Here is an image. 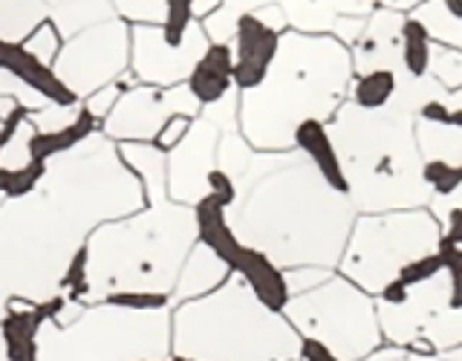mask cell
<instances>
[{
    "label": "cell",
    "instance_id": "obj_31",
    "mask_svg": "<svg viewBox=\"0 0 462 361\" xmlns=\"http://www.w3.org/2000/svg\"><path fill=\"white\" fill-rule=\"evenodd\" d=\"M220 4H223V0H194V14H197V21H202L208 12H214Z\"/></svg>",
    "mask_w": 462,
    "mask_h": 361
},
{
    "label": "cell",
    "instance_id": "obj_5",
    "mask_svg": "<svg viewBox=\"0 0 462 361\" xmlns=\"http://www.w3.org/2000/svg\"><path fill=\"white\" fill-rule=\"evenodd\" d=\"M220 127L197 116L191 130L173 151H168V199L194 206L206 197V177L214 168Z\"/></svg>",
    "mask_w": 462,
    "mask_h": 361
},
{
    "label": "cell",
    "instance_id": "obj_12",
    "mask_svg": "<svg viewBox=\"0 0 462 361\" xmlns=\"http://www.w3.org/2000/svg\"><path fill=\"white\" fill-rule=\"evenodd\" d=\"M292 142L312 159V165L318 168L321 180L332 188V191H338V194L350 191V180H346L344 165L338 159V151H336V144H332L321 119H315V116L300 119L295 125V130H292Z\"/></svg>",
    "mask_w": 462,
    "mask_h": 361
},
{
    "label": "cell",
    "instance_id": "obj_1",
    "mask_svg": "<svg viewBox=\"0 0 462 361\" xmlns=\"http://www.w3.org/2000/svg\"><path fill=\"white\" fill-rule=\"evenodd\" d=\"M194 211L182 202H159L139 208L130 220L101 223L87 237L90 255V298L101 301L127 289L168 292L177 283V272L194 245Z\"/></svg>",
    "mask_w": 462,
    "mask_h": 361
},
{
    "label": "cell",
    "instance_id": "obj_19",
    "mask_svg": "<svg viewBox=\"0 0 462 361\" xmlns=\"http://www.w3.org/2000/svg\"><path fill=\"white\" fill-rule=\"evenodd\" d=\"M61 43H64L61 32H58L55 23L47 18V21H41V23L32 29V32H29V35L21 41V47H23L29 55H35L38 61H43V64H50V67H52L55 55L61 52Z\"/></svg>",
    "mask_w": 462,
    "mask_h": 361
},
{
    "label": "cell",
    "instance_id": "obj_10",
    "mask_svg": "<svg viewBox=\"0 0 462 361\" xmlns=\"http://www.w3.org/2000/svg\"><path fill=\"white\" fill-rule=\"evenodd\" d=\"M228 274H231V269L220 257H217L211 249H206L202 243H194L177 272V283L171 289V298H173V303H182V301H191L199 295H208L217 286H223L228 281Z\"/></svg>",
    "mask_w": 462,
    "mask_h": 361
},
{
    "label": "cell",
    "instance_id": "obj_16",
    "mask_svg": "<svg viewBox=\"0 0 462 361\" xmlns=\"http://www.w3.org/2000/svg\"><path fill=\"white\" fill-rule=\"evenodd\" d=\"M393 93H396L393 69H370L353 87V98H356V105L361 110H379V107H384Z\"/></svg>",
    "mask_w": 462,
    "mask_h": 361
},
{
    "label": "cell",
    "instance_id": "obj_22",
    "mask_svg": "<svg viewBox=\"0 0 462 361\" xmlns=\"http://www.w3.org/2000/svg\"><path fill=\"white\" fill-rule=\"evenodd\" d=\"M206 194L214 197L217 202H223L226 208H231L240 197V188H237V180L231 177V173H226L223 168L214 165L206 177Z\"/></svg>",
    "mask_w": 462,
    "mask_h": 361
},
{
    "label": "cell",
    "instance_id": "obj_7",
    "mask_svg": "<svg viewBox=\"0 0 462 361\" xmlns=\"http://www.w3.org/2000/svg\"><path fill=\"white\" fill-rule=\"evenodd\" d=\"M235 274L249 286V292L254 295V301L269 312H281L289 307L292 301V289H289V281L283 278V272L272 264V257L266 252L254 249V245H245Z\"/></svg>",
    "mask_w": 462,
    "mask_h": 361
},
{
    "label": "cell",
    "instance_id": "obj_32",
    "mask_svg": "<svg viewBox=\"0 0 462 361\" xmlns=\"http://www.w3.org/2000/svg\"><path fill=\"white\" fill-rule=\"evenodd\" d=\"M442 6L454 21H462V0H442Z\"/></svg>",
    "mask_w": 462,
    "mask_h": 361
},
{
    "label": "cell",
    "instance_id": "obj_28",
    "mask_svg": "<svg viewBox=\"0 0 462 361\" xmlns=\"http://www.w3.org/2000/svg\"><path fill=\"white\" fill-rule=\"evenodd\" d=\"M448 165H451V162H445V159H433V162H428L425 171H422L425 182H428V185H437V182L442 180V173L448 171Z\"/></svg>",
    "mask_w": 462,
    "mask_h": 361
},
{
    "label": "cell",
    "instance_id": "obj_25",
    "mask_svg": "<svg viewBox=\"0 0 462 361\" xmlns=\"http://www.w3.org/2000/svg\"><path fill=\"white\" fill-rule=\"evenodd\" d=\"M300 356H303V361H341L321 338H312V336L300 341Z\"/></svg>",
    "mask_w": 462,
    "mask_h": 361
},
{
    "label": "cell",
    "instance_id": "obj_11",
    "mask_svg": "<svg viewBox=\"0 0 462 361\" xmlns=\"http://www.w3.org/2000/svg\"><path fill=\"white\" fill-rule=\"evenodd\" d=\"M116 148L125 168L139 180L144 206L168 202V153L159 151L153 142H119Z\"/></svg>",
    "mask_w": 462,
    "mask_h": 361
},
{
    "label": "cell",
    "instance_id": "obj_24",
    "mask_svg": "<svg viewBox=\"0 0 462 361\" xmlns=\"http://www.w3.org/2000/svg\"><path fill=\"white\" fill-rule=\"evenodd\" d=\"M442 269H445V260H442L439 252H437V255H425V257H419V260H413V264L404 266V269L399 272V281L411 289L413 283H422V281L433 278V274L442 272Z\"/></svg>",
    "mask_w": 462,
    "mask_h": 361
},
{
    "label": "cell",
    "instance_id": "obj_18",
    "mask_svg": "<svg viewBox=\"0 0 462 361\" xmlns=\"http://www.w3.org/2000/svg\"><path fill=\"white\" fill-rule=\"evenodd\" d=\"M197 23L194 14V0H165L162 6V21H159V32L162 41L171 47H180L188 38V29Z\"/></svg>",
    "mask_w": 462,
    "mask_h": 361
},
{
    "label": "cell",
    "instance_id": "obj_34",
    "mask_svg": "<svg viewBox=\"0 0 462 361\" xmlns=\"http://www.w3.org/2000/svg\"><path fill=\"white\" fill-rule=\"evenodd\" d=\"M0 361H9V356H6V344H4V332H0Z\"/></svg>",
    "mask_w": 462,
    "mask_h": 361
},
{
    "label": "cell",
    "instance_id": "obj_8",
    "mask_svg": "<svg viewBox=\"0 0 462 361\" xmlns=\"http://www.w3.org/2000/svg\"><path fill=\"white\" fill-rule=\"evenodd\" d=\"M191 211H194L197 240L206 245V249H211L231 272H235L237 260H240V255L245 249V243L237 237L235 226H231L228 208L223 206V202H217L214 197L206 194L199 202H194Z\"/></svg>",
    "mask_w": 462,
    "mask_h": 361
},
{
    "label": "cell",
    "instance_id": "obj_3",
    "mask_svg": "<svg viewBox=\"0 0 462 361\" xmlns=\"http://www.w3.org/2000/svg\"><path fill=\"white\" fill-rule=\"evenodd\" d=\"M202 105L188 90V84L151 87L136 84L116 101L107 119L101 122V134L113 142H153L156 130L168 116H191L197 119Z\"/></svg>",
    "mask_w": 462,
    "mask_h": 361
},
{
    "label": "cell",
    "instance_id": "obj_4",
    "mask_svg": "<svg viewBox=\"0 0 462 361\" xmlns=\"http://www.w3.org/2000/svg\"><path fill=\"white\" fill-rule=\"evenodd\" d=\"M206 29L199 21L188 29V38L180 47H171L162 41L159 23H130V72L136 76L139 84L151 87H171L188 79V72L194 69L199 55L208 47Z\"/></svg>",
    "mask_w": 462,
    "mask_h": 361
},
{
    "label": "cell",
    "instance_id": "obj_20",
    "mask_svg": "<svg viewBox=\"0 0 462 361\" xmlns=\"http://www.w3.org/2000/svg\"><path fill=\"white\" fill-rule=\"evenodd\" d=\"M116 18L125 23H159L165 0H110Z\"/></svg>",
    "mask_w": 462,
    "mask_h": 361
},
{
    "label": "cell",
    "instance_id": "obj_9",
    "mask_svg": "<svg viewBox=\"0 0 462 361\" xmlns=\"http://www.w3.org/2000/svg\"><path fill=\"white\" fill-rule=\"evenodd\" d=\"M231 69H235V50H231V43L211 41L206 47V52L199 55V61L194 64V69L188 72L185 84L199 105L208 107V105H214V101L226 98L231 90H235Z\"/></svg>",
    "mask_w": 462,
    "mask_h": 361
},
{
    "label": "cell",
    "instance_id": "obj_2",
    "mask_svg": "<svg viewBox=\"0 0 462 361\" xmlns=\"http://www.w3.org/2000/svg\"><path fill=\"white\" fill-rule=\"evenodd\" d=\"M130 67V23L110 18L87 26L61 43L52 69L79 98H87L98 87L119 79Z\"/></svg>",
    "mask_w": 462,
    "mask_h": 361
},
{
    "label": "cell",
    "instance_id": "obj_26",
    "mask_svg": "<svg viewBox=\"0 0 462 361\" xmlns=\"http://www.w3.org/2000/svg\"><path fill=\"white\" fill-rule=\"evenodd\" d=\"M459 185H462V165H448V171L442 173V180L433 185V188H437L439 194L448 197V194H454Z\"/></svg>",
    "mask_w": 462,
    "mask_h": 361
},
{
    "label": "cell",
    "instance_id": "obj_21",
    "mask_svg": "<svg viewBox=\"0 0 462 361\" xmlns=\"http://www.w3.org/2000/svg\"><path fill=\"white\" fill-rule=\"evenodd\" d=\"M245 148H243V139L237 134H231V130H226L223 139L217 142V168H223L226 173H231V177H240V173H245Z\"/></svg>",
    "mask_w": 462,
    "mask_h": 361
},
{
    "label": "cell",
    "instance_id": "obj_13",
    "mask_svg": "<svg viewBox=\"0 0 462 361\" xmlns=\"http://www.w3.org/2000/svg\"><path fill=\"white\" fill-rule=\"evenodd\" d=\"M96 134H101V122L81 107L76 122H69L67 127L52 130V134H32V139H29V156H32L35 162H50V159L79 148L81 142H87Z\"/></svg>",
    "mask_w": 462,
    "mask_h": 361
},
{
    "label": "cell",
    "instance_id": "obj_33",
    "mask_svg": "<svg viewBox=\"0 0 462 361\" xmlns=\"http://www.w3.org/2000/svg\"><path fill=\"white\" fill-rule=\"evenodd\" d=\"M448 125L462 127V110H451V116H448Z\"/></svg>",
    "mask_w": 462,
    "mask_h": 361
},
{
    "label": "cell",
    "instance_id": "obj_15",
    "mask_svg": "<svg viewBox=\"0 0 462 361\" xmlns=\"http://www.w3.org/2000/svg\"><path fill=\"white\" fill-rule=\"evenodd\" d=\"M47 18L50 12L43 0H0V41L21 43Z\"/></svg>",
    "mask_w": 462,
    "mask_h": 361
},
{
    "label": "cell",
    "instance_id": "obj_6",
    "mask_svg": "<svg viewBox=\"0 0 462 361\" xmlns=\"http://www.w3.org/2000/svg\"><path fill=\"white\" fill-rule=\"evenodd\" d=\"M231 50H235V69H231L235 90H257L269 79V69L281 52V26L269 23V14L260 9L243 12L231 35Z\"/></svg>",
    "mask_w": 462,
    "mask_h": 361
},
{
    "label": "cell",
    "instance_id": "obj_17",
    "mask_svg": "<svg viewBox=\"0 0 462 361\" xmlns=\"http://www.w3.org/2000/svg\"><path fill=\"white\" fill-rule=\"evenodd\" d=\"M402 58L411 76H425L430 64V41L428 29L419 21H404L402 23Z\"/></svg>",
    "mask_w": 462,
    "mask_h": 361
},
{
    "label": "cell",
    "instance_id": "obj_35",
    "mask_svg": "<svg viewBox=\"0 0 462 361\" xmlns=\"http://www.w3.org/2000/svg\"><path fill=\"white\" fill-rule=\"evenodd\" d=\"M4 199H6V197H4V194H0V206H4Z\"/></svg>",
    "mask_w": 462,
    "mask_h": 361
},
{
    "label": "cell",
    "instance_id": "obj_27",
    "mask_svg": "<svg viewBox=\"0 0 462 361\" xmlns=\"http://www.w3.org/2000/svg\"><path fill=\"white\" fill-rule=\"evenodd\" d=\"M408 292H411V289L404 286L399 278H393V281H390V283L382 289V298H384L387 303H404V301H408Z\"/></svg>",
    "mask_w": 462,
    "mask_h": 361
},
{
    "label": "cell",
    "instance_id": "obj_29",
    "mask_svg": "<svg viewBox=\"0 0 462 361\" xmlns=\"http://www.w3.org/2000/svg\"><path fill=\"white\" fill-rule=\"evenodd\" d=\"M422 116L428 122H445L448 125V116H451V110H448L445 105H439V101H428V105L422 107Z\"/></svg>",
    "mask_w": 462,
    "mask_h": 361
},
{
    "label": "cell",
    "instance_id": "obj_30",
    "mask_svg": "<svg viewBox=\"0 0 462 361\" xmlns=\"http://www.w3.org/2000/svg\"><path fill=\"white\" fill-rule=\"evenodd\" d=\"M451 307H462V269H451Z\"/></svg>",
    "mask_w": 462,
    "mask_h": 361
},
{
    "label": "cell",
    "instance_id": "obj_23",
    "mask_svg": "<svg viewBox=\"0 0 462 361\" xmlns=\"http://www.w3.org/2000/svg\"><path fill=\"white\" fill-rule=\"evenodd\" d=\"M191 125H194L191 116H168V119L162 122V127L156 130L153 144H156L159 151H165V153L173 151L185 139L188 130H191Z\"/></svg>",
    "mask_w": 462,
    "mask_h": 361
},
{
    "label": "cell",
    "instance_id": "obj_14",
    "mask_svg": "<svg viewBox=\"0 0 462 361\" xmlns=\"http://www.w3.org/2000/svg\"><path fill=\"white\" fill-rule=\"evenodd\" d=\"M43 6H47L50 21L55 23L64 41L87 26L116 18L110 0H43Z\"/></svg>",
    "mask_w": 462,
    "mask_h": 361
}]
</instances>
